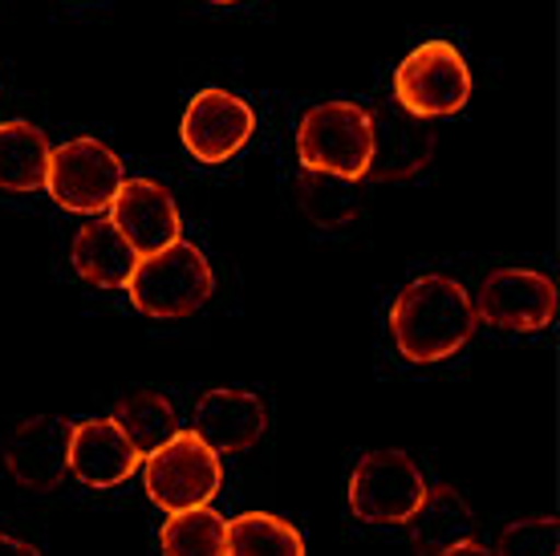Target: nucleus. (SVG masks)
Here are the masks:
<instances>
[{
  "label": "nucleus",
  "instance_id": "obj_6",
  "mask_svg": "<svg viewBox=\"0 0 560 556\" xmlns=\"http://www.w3.org/2000/svg\"><path fill=\"white\" fill-rule=\"evenodd\" d=\"M122 183H127L122 159L98 139H73L49 154L45 192L54 195L66 211L98 220L102 211H110L114 195H118Z\"/></svg>",
  "mask_w": 560,
  "mask_h": 556
},
{
  "label": "nucleus",
  "instance_id": "obj_20",
  "mask_svg": "<svg viewBox=\"0 0 560 556\" xmlns=\"http://www.w3.org/2000/svg\"><path fill=\"white\" fill-rule=\"evenodd\" d=\"M296 199H301L305 216L317 228H341V223L358 220V211H362L358 183L337 179V175H322V171H301Z\"/></svg>",
  "mask_w": 560,
  "mask_h": 556
},
{
  "label": "nucleus",
  "instance_id": "obj_7",
  "mask_svg": "<svg viewBox=\"0 0 560 556\" xmlns=\"http://www.w3.org/2000/svg\"><path fill=\"white\" fill-rule=\"evenodd\" d=\"M427 496V479L407 451H370L353 467L350 508L365 524H407Z\"/></svg>",
  "mask_w": 560,
  "mask_h": 556
},
{
  "label": "nucleus",
  "instance_id": "obj_22",
  "mask_svg": "<svg viewBox=\"0 0 560 556\" xmlns=\"http://www.w3.org/2000/svg\"><path fill=\"white\" fill-rule=\"evenodd\" d=\"M491 556H560V520L557 516H528L500 532Z\"/></svg>",
  "mask_w": 560,
  "mask_h": 556
},
{
  "label": "nucleus",
  "instance_id": "obj_11",
  "mask_svg": "<svg viewBox=\"0 0 560 556\" xmlns=\"http://www.w3.org/2000/svg\"><path fill=\"white\" fill-rule=\"evenodd\" d=\"M110 223L118 228V236L139 252V260L183 240L179 208H175V199H171L167 187L154 179L122 183L110 204Z\"/></svg>",
  "mask_w": 560,
  "mask_h": 556
},
{
  "label": "nucleus",
  "instance_id": "obj_5",
  "mask_svg": "<svg viewBox=\"0 0 560 556\" xmlns=\"http://www.w3.org/2000/svg\"><path fill=\"white\" fill-rule=\"evenodd\" d=\"M471 97V70L451 42H427L402 57L394 73V106L410 118H443L467 106Z\"/></svg>",
  "mask_w": 560,
  "mask_h": 556
},
{
  "label": "nucleus",
  "instance_id": "obj_4",
  "mask_svg": "<svg viewBox=\"0 0 560 556\" xmlns=\"http://www.w3.org/2000/svg\"><path fill=\"white\" fill-rule=\"evenodd\" d=\"M142 479H147V496L154 508L175 516L191 512V508H208L220 496L224 463L208 443H199L196 435L187 431L142 460Z\"/></svg>",
  "mask_w": 560,
  "mask_h": 556
},
{
  "label": "nucleus",
  "instance_id": "obj_8",
  "mask_svg": "<svg viewBox=\"0 0 560 556\" xmlns=\"http://www.w3.org/2000/svg\"><path fill=\"white\" fill-rule=\"evenodd\" d=\"M471 305H476V317H483L495 329L533 334L557 317V285L533 268H495L483 280L479 301Z\"/></svg>",
  "mask_w": 560,
  "mask_h": 556
},
{
  "label": "nucleus",
  "instance_id": "obj_1",
  "mask_svg": "<svg viewBox=\"0 0 560 556\" xmlns=\"http://www.w3.org/2000/svg\"><path fill=\"white\" fill-rule=\"evenodd\" d=\"M476 305L459 280L451 277H419L398 292L390 309L394 346L407 362H443L459 354L476 334Z\"/></svg>",
  "mask_w": 560,
  "mask_h": 556
},
{
  "label": "nucleus",
  "instance_id": "obj_2",
  "mask_svg": "<svg viewBox=\"0 0 560 556\" xmlns=\"http://www.w3.org/2000/svg\"><path fill=\"white\" fill-rule=\"evenodd\" d=\"M211 289H215V277H211L208 256L187 240L154 252V256H142L127 280L135 309L159 321L191 317L196 309L208 305Z\"/></svg>",
  "mask_w": 560,
  "mask_h": 556
},
{
  "label": "nucleus",
  "instance_id": "obj_23",
  "mask_svg": "<svg viewBox=\"0 0 560 556\" xmlns=\"http://www.w3.org/2000/svg\"><path fill=\"white\" fill-rule=\"evenodd\" d=\"M0 556H42L28 541H16L9 532H0Z\"/></svg>",
  "mask_w": 560,
  "mask_h": 556
},
{
  "label": "nucleus",
  "instance_id": "obj_17",
  "mask_svg": "<svg viewBox=\"0 0 560 556\" xmlns=\"http://www.w3.org/2000/svg\"><path fill=\"white\" fill-rule=\"evenodd\" d=\"M49 139L33 123H0V187L42 192L49 175Z\"/></svg>",
  "mask_w": 560,
  "mask_h": 556
},
{
  "label": "nucleus",
  "instance_id": "obj_16",
  "mask_svg": "<svg viewBox=\"0 0 560 556\" xmlns=\"http://www.w3.org/2000/svg\"><path fill=\"white\" fill-rule=\"evenodd\" d=\"M73 268L78 277L98 285V289H127L130 273L139 268V252L118 236L110 220H90L73 236Z\"/></svg>",
  "mask_w": 560,
  "mask_h": 556
},
{
  "label": "nucleus",
  "instance_id": "obj_18",
  "mask_svg": "<svg viewBox=\"0 0 560 556\" xmlns=\"http://www.w3.org/2000/svg\"><path fill=\"white\" fill-rule=\"evenodd\" d=\"M118 431L127 435L130 447L139 451L142 460L154 455L159 447H167L175 435H179V418H175V406L159 394V390H139V394H130L122 403L114 406V418H110Z\"/></svg>",
  "mask_w": 560,
  "mask_h": 556
},
{
  "label": "nucleus",
  "instance_id": "obj_15",
  "mask_svg": "<svg viewBox=\"0 0 560 556\" xmlns=\"http://www.w3.org/2000/svg\"><path fill=\"white\" fill-rule=\"evenodd\" d=\"M410 541L419 548V556H443L459 544L476 541V512L467 508L459 491L451 484L427 487L419 512L407 520Z\"/></svg>",
  "mask_w": 560,
  "mask_h": 556
},
{
  "label": "nucleus",
  "instance_id": "obj_12",
  "mask_svg": "<svg viewBox=\"0 0 560 556\" xmlns=\"http://www.w3.org/2000/svg\"><path fill=\"white\" fill-rule=\"evenodd\" d=\"M370 135H374V147H370L365 179L374 183L410 179V175H419L431 163L434 130L422 118H410L407 111H398V106L370 111Z\"/></svg>",
  "mask_w": 560,
  "mask_h": 556
},
{
  "label": "nucleus",
  "instance_id": "obj_10",
  "mask_svg": "<svg viewBox=\"0 0 560 556\" xmlns=\"http://www.w3.org/2000/svg\"><path fill=\"white\" fill-rule=\"evenodd\" d=\"M70 439L73 422L57 415L25 418L9 443H4V467L16 484L28 491H54L70 472Z\"/></svg>",
  "mask_w": 560,
  "mask_h": 556
},
{
  "label": "nucleus",
  "instance_id": "obj_25",
  "mask_svg": "<svg viewBox=\"0 0 560 556\" xmlns=\"http://www.w3.org/2000/svg\"><path fill=\"white\" fill-rule=\"evenodd\" d=\"M211 4H236V0H211Z\"/></svg>",
  "mask_w": 560,
  "mask_h": 556
},
{
  "label": "nucleus",
  "instance_id": "obj_21",
  "mask_svg": "<svg viewBox=\"0 0 560 556\" xmlns=\"http://www.w3.org/2000/svg\"><path fill=\"white\" fill-rule=\"evenodd\" d=\"M163 556H228V520L211 508L175 512L163 524Z\"/></svg>",
  "mask_w": 560,
  "mask_h": 556
},
{
  "label": "nucleus",
  "instance_id": "obj_14",
  "mask_svg": "<svg viewBox=\"0 0 560 556\" xmlns=\"http://www.w3.org/2000/svg\"><path fill=\"white\" fill-rule=\"evenodd\" d=\"M142 467V455L130 447V439L110 418H90V422H73L70 439V472L85 487H118Z\"/></svg>",
  "mask_w": 560,
  "mask_h": 556
},
{
  "label": "nucleus",
  "instance_id": "obj_13",
  "mask_svg": "<svg viewBox=\"0 0 560 556\" xmlns=\"http://www.w3.org/2000/svg\"><path fill=\"white\" fill-rule=\"evenodd\" d=\"M268 410L248 390H208L196 403V439L215 455H236L265 435Z\"/></svg>",
  "mask_w": 560,
  "mask_h": 556
},
{
  "label": "nucleus",
  "instance_id": "obj_9",
  "mask_svg": "<svg viewBox=\"0 0 560 556\" xmlns=\"http://www.w3.org/2000/svg\"><path fill=\"white\" fill-rule=\"evenodd\" d=\"M256 130V114L244 97L228 90H199L183 114V147L199 163H224L248 147Z\"/></svg>",
  "mask_w": 560,
  "mask_h": 556
},
{
  "label": "nucleus",
  "instance_id": "obj_3",
  "mask_svg": "<svg viewBox=\"0 0 560 556\" xmlns=\"http://www.w3.org/2000/svg\"><path fill=\"white\" fill-rule=\"evenodd\" d=\"M370 111L358 102H322L296 126V154L301 167L362 183L370 167Z\"/></svg>",
  "mask_w": 560,
  "mask_h": 556
},
{
  "label": "nucleus",
  "instance_id": "obj_19",
  "mask_svg": "<svg viewBox=\"0 0 560 556\" xmlns=\"http://www.w3.org/2000/svg\"><path fill=\"white\" fill-rule=\"evenodd\" d=\"M228 556H305V541L280 516L244 512L228 520Z\"/></svg>",
  "mask_w": 560,
  "mask_h": 556
},
{
  "label": "nucleus",
  "instance_id": "obj_24",
  "mask_svg": "<svg viewBox=\"0 0 560 556\" xmlns=\"http://www.w3.org/2000/svg\"><path fill=\"white\" fill-rule=\"evenodd\" d=\"M443 556H491V548H483L479 541H471V544H459V548H451V553H443Z\"/></svg>",
  "mask_w": 560,
  "mask_h": 556
}]
</instances>
